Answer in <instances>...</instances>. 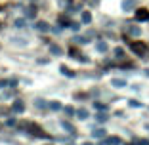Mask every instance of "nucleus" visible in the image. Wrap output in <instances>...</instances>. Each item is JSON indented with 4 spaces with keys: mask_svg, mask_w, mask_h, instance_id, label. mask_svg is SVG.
<instances>
[{
    "mask_svg": "<svg viewBox=\"0 0 149 145\" xmlns=\"http://www.w3.org/2000/svg\"><path fill=\"white\" fill-rule=\"evenodd\" d=\"M84 145H92V143H84Z\"/></svg>",
    "mask_w": 149,
    "mask_h": 145,
    "instance_id": "21",
    "label": "nucleus"
},
{
    "mask_svg": "<svg viewBox=\"0 0 149 145\" xmlns=\"http://www.w3.org/2000/svg\"><path fill=\"white\" fill-rule=\"evenodd\" d=\"M2 86H6V80H4V82H2V80H0V88H2Z\"/></svg>",
    "mask_w": 149,
    "mask_h": 145,
    "instance_id": "20",
    "label": "nucleus"
},
{
    "mask_svg": "<svg viewBox=\"0 0 149 145\" xmlns=\"http://www.w3.org/2000/svg\"><path fill=\"white\" fill-rule=\"evenodd\" d=\"M13 111H15V113H21V111H23V103H21V101H15V105H13Z\"/></svg>",
    "mask_w": 149,
    "mask_h": 145,
    "instance_id": "7",
    "label": "nucleus"
},
{
    "mask_svg": "<svg viewBox=\"0 0 149 145\" xmlns=\"http://www.w3.org/2000/svg\"><path fill=\"white\" fill-rule=\"evenodd\" d=\"M136 19H138V21H149V12L145 8L138 10V12H136Z\"/></svg>",
    "mask_w": 149,
    "mask_h": 145,
    "instance_id": "2",
    "label": "nucleus"
},
{
    "mask_svg": "<svg viewBox=\"0 0 149 145\" xmlns=\"http://www.w3.org/2000/svg\"><path fill=\"white\" fill-rule=\"evenodd\" d=\"M63 128H65V130H69V132H74V128L71 126L69 122H63Z\"/></svg>",
    "mask_w": 149,
    "mask_h": 145,
    "instance_id": "13",
    "label": "nucleus"
},
{
    "mask_svg": "<svg viewBox=\"0 0 149 145\" xmlns=\"http://www.w3.org/2000/svg\"><path fill=\"white\" fill-rule=\"evenodd\" d=\"M36 29H38V31L40 33H46V31H48V29H50V27H48V23H46V21H38V23H36Z\"/></svg>",
    "mask_w": 149,
    "mask_h": 145,
    "instance_id": "3",
    "label": "nucleus"
},
{
    "mask_svg": "<svg viewBox=\"0 0 149 145\" xmlns=\"http://www.w3.org/2000/svg\"><path fill=\"white\" fill-rule=\"evenodd\" d=\"M134 6H136V0H124V2H123V8L126 10V12H128V10H132Z\"/></svg>",
    "mask_w": 149,
    "mask_h": 145,
    "instance_id": "5",
    "label": "nucleus"
},
{
    "mask_svg": "<svg viewBox=\"0 0 149 145\" xmlns=\"http://www.w3.org/2000/svg\"><path fill=\"white\" fill-rule=\"evenodd\" d=\"M97 52H107V44L105 42H100V44H97Z\"/></svg>",
    "mask_w": 149,
    "mask_h": 145,
    "instance_id": "9",
    "label": "nucleus"
},
{
    "mask_svg": "<svg viewBox=\"0 0 149 145\" xmlns=\"http://www.w3.org/2000/svg\"><path fill=\"white\" fill-rule=\"evenodd\" d=\"M130 48L134 53H138V56H145V52H147V46L141 44V42H130Z\"/></svg>",
    "mask_w": 149,
    "mask_h": 145,
    "instance_id": "1",
    "label": "nucleus"
},
{
    "mask_svg": "<svg viewBox=\"0 0 149 145\" xmlns=\"http://www.w3.org/2000/svg\"><path fill=\"white\" fill-rule=\"evenodd\" d=\"M35 15H36V10L35 8H29V10H27V17H35Z\"/></svg>",
    "mask_w": 149,
    "mask_h": 145,
    "instance_id": "10",
    "label": "nucleus"
},
{
    "mask_svg": "<svg viewBox=\"0 0 149 145\" xmlns=\"http://www.w3.org/2000/svg\"><path fill=\"white\" fill-rule=\"evenodd\" d=\"M50 52L56 53V56H59V53H61V48H59V46H56V44H52V46H50Z\"/></svg>",
    "mask_w": 149,
    "mask_h": 145,
    "instance_id": "6",
    "label": "nucleus"
},
{
    "mask_svg": "<svg viewBox=\"0 0 149 145\" xmlns=\"http://www.w3.org/2000/svg\"><path fill=\"white\" fill-rule=\"evenodd\" d=\"M79 117H82V119H84V117H88V113H86L84 109H80V111H79Z\"/></svg>",
    "mask_w": 149,
    "mask_h": 145,
    "instance_id": "18",
    "label": "nucleus"
},
{
    "mask_svg": "<svg viewBox=\"0 0 149 145\" xmlns=\"http://www.w3.org/2000/svg\"><path fill=\"white\" fill-rule=\"evenodd\" d=\"M50 107H52L54 111H57V109H59V103H57V101H52V103H50Z\"/></svg>",
    "mask_w": 149,
    "mask_h": 145,
    "instance_id": "15",
    "label": "nucleus"
},
{
    "mask_svg": "<svg viewBox=\"0 0 149 145\" xmlns=\"http://www.w3.org/2000/svg\"><path fill=\"white\" fill-rule=\"evenodd\" d=\"M115 56H117V57H123V56H124V52H123L120 48H117V50H115Z\"/></svg>",
    "mask_w": 149,
    "mask_h": 145,
    "instance_id": "16",
    "label": "nucleus"
},
{
    "mask_svg": "<svg viewBox=\"0 0 149 145\" xmlns=\"http://www.w3.org/2000/svg\"><path fill=\"white\" fill-rule=\"evenodd\" d=\"M25 25V21H23V19H17V21H15V27H23Z\"/></svg>",
    "mask_w": 149,
    "mask_h": 145,
    "instance_id": "17",
    "label": "nucleus"
},
{
    "mask_svg": "<svg viewBox=\"0 0 149 145\" xmlns=\"http://www.w3.org/2000/svg\"><path fill=\"white\" fill-rule=\"evenodd\" d=\"M124 84H126L124 80H118V78H115V80H113V86H124Z\"/></svg>",
    "mask_w": 149,
    "mask_h": 145,
    "instance_id": "12",
    "label": "nucleus"
},
{
    "mask_svg": "<svg viewBox=\"0 0 149 145\" xmlns=\"http://www.w3.org/2000/svg\"><path fill=\"white\" fill-rule=\"evenodd\" d=\"M128 35L140 36V35H141V29H140V27H128Z\"/></svg>",
    "mask_w": 149,
    "mask_h": 145,
    "instance_id": "4",
    "label": "nucleus"
},
{
    "mask_svg": "<svg viewBox=\"0 0 149 145\" xmlns=\"http://www.w3.org/2000/svg\"><path fill=\"white\" fill-rule=\"evenodd\" d=\"M61 73H63V75H67V76H73V73H71L69 69H65V67H61Z\"/></svg>",
    "mask_w": 149,
    "mask_h": 145,
    "instance_id": "14",
    "label": "nucleus"
},
{
    "mask_svg": "<svg viewBox=\"0 0 149 145\" xmlns=\"http://www.w3.org/2000/svg\"><path fill=\"white\" fill-rule=\"evenodd\" d=\"M97 2H100V0H90V4H94V6H96Z\"/></svg>",
    "mask_w": 149,
    "mask_h": 145,
    "instance_id": "19",
    "label": "nucleus"
},
{
    "mask_svg": "<svg viewBox=\"0 0 149 145\" xmlns=\"http://www.w3.org/2000/svg\"><path fill=\"white\" fill-rule=\"evenodd\" d=\"M82 21H84V23H90V21H92V15H90L88 12H84V13H82Z\"/></svg>",
    "mask_w": 149,
    "mask_h": 145,
    "instance_id": "8",
    "label": "nucleus"
},
{
    "mask_svg": "<svg viewBox=\"0 0 149 145\" xmlns=\"http://www.w3.org/2000/svg\"><path fill=\"white\" fill-rule=\"evenodd\" d=\"M94 136H96V137H103V136H105V130H96Z\"/></svg>",
    "mask_w": 149,
    "mask_h": 145,
    "instance_id": "11",
    "label": "nucleus"
}]
</instances>
